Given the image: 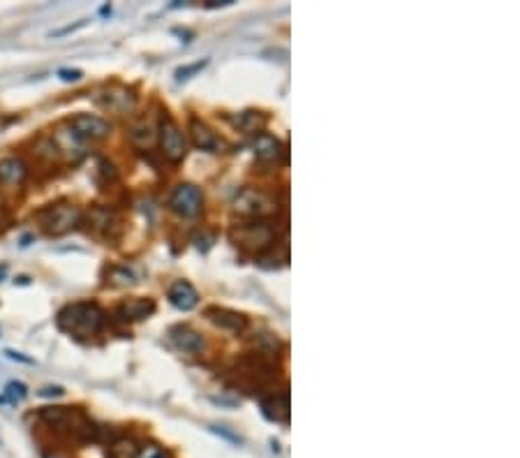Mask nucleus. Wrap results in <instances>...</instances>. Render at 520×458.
<instances>
[{"mask_svg": "<svg viewBox=\"0 0 520 458\" xmlns=\"http://www.w3.org/2000/svg\"><path fill=\"white\" fill-rule=\"evenodd\" d=\"M102 325H105V310L91 301L69 303L58 313V327L76 338L98 336Z\"/></svg>", "mask_w": 520, "mask_h": 458, "instance_id": "nucleus-1", "label": "nucleus"}, {"mask_svg": "<svg viewBox=\"0 0 520 458\" xmlns=\"http://www.w3.org/2000/svg\"><path fill=\"white\" fill-rule=\"evenodd\" d=\"M232 241L246 252L262 255L275 243V229L266 220H248L232 229Z\"/></svg>", "mask_w": 520, "mask_h": 458, "instance_id": "nucleus-2", "label": "nucleus"}, {"mask_svg": "<svg viewBox=\"0 0 520 458\" xmlns=\"http://www.w3.org/2000/svg\"><path fill=\"white\" fill-rule=\"evenodd\" d=\"M84 213L76 204L62 202V204H53V207L44 209L39 213V225L49 236H62L69 234L81 225Z\"/></svg>", "mask_w": 520, "mask_h": 458, "instance_id": "nucleus-3", "label": "nucleus"}, {"mask_svg": "<svg viewBox=\"0 0 520 458\" xmlns=\"http://www.w3.org/2000/svg\"><path fill=\"white\" fill-rule=\"evenodd\" d=\"M157 144H160L162 155L167 157L171 164H178L185 160L187 155V141L185 134L180 132L178 123L164 112L160 116V123H157Z\"/></svg>", "mask_w": 520, "mask_h": 458, "instance_id": "nucleus-4", "label": "nucleus"}, {"mask_svg": "<svg viewBox=\"0 0 520 458\" xmlns=\"http://www.w3.org/2000/svg\"><path fill=\"white\" fill-rule=\"evenodd\" d=\"M275 211H278V204L259 188H246L234 199V213H239L246 220H264L273 216Z\"/></svg>", "mask_w": 520, "mask_h": 458, "instance_id": "nucleus-5", "label": "nucleus"}, {"mask_svg": "<svg viewBox=\"0 0 520 458\" xmlns=\"http://www.w3.org/2000/svg\"><path fill=\"white\" fill-rule=\"evenodd\" d=\"M169 209L180 218H196L204 209V192L194 183H180L169 195Z\"/></svg>", "mask_w": 520, "mask_h": 458, "instance_id": "nucleus-6", "label": "nucleus"}, {"mask_svg": "<svg viewBox=\"0 0 520 458\" xmlns=\"http://www.w3.org/2000/svg\"><path fill=\"white\" fill-rule=\"evenodd\" d=\"M51 139L58 148L60 160H65V162H79L81 157H86V153H88V141L79 137V134L69 128V123L58 125V128L53 130Z\"/></svg>", "mask_w": 520, "mask_h": 458, "instance_id": "nucleus-7", "label": "nucleus"}, {"mask_svg": "<svg viewBox=\"0 0 520 458\" xmlns=\"http://www.w3.org/2000/svg\"><path fill=\"white\" fill-rule=\"evenodd\" d=\"M98 105L107 112L114 114H130L135 112L137 107V96L132 89H125V86H107L98 93Z\"/></svg>", "mask_w": 520, "mask_h": 458, "instance_id": "nucleus-8", "label": "nucleus"}, {"mask_svg": "<svg viewBox=\"0 0 520 458\" xmlns=\"http://www.w3.org/2000/svg\"><path fill=\"white\" fill-rule=\"evenodd\" d=\"M69 128H72L79 137L86 139L91 144V141H100L105 139L109 132H112V125H109L102 116H95V114H76L69 118Z\"/></svg>", "mask_w": 520, "mask_h": 458, "instance_id": "nucleus-9", "label": "nucleus"}, {"mask_svg": "<svg viewBox=\"0 0 520 458\" xmlns=\"http://www.w3.org/2000/svg\"><path fill=\"white\" fill-rule=\"evenodd\" d=\"M28 178V164L19 155H3L0 157V188L17 190Z\"/></svg>", "mask_w": 520, "mask_h": 458, "instance_id": "nucleus-10", "label": "nucleus"}, {"mask_svg": "<svg viewBox=\"0 0 520 458\" xmlns=\"http://www.w3.org/2000/svg\"><path fill=\"white\" fill-rule=\"evenodd\" d=\"M252 151H255L257 160H262V162H266V164L280 162L282 157L287 155L285 144H282V141H280L278 137H273V134H266V132L257 134V137H255Z\"/></svg>", "mask_w": 520, "mask_h": 458, "instance_id": "nucleus-11", "label": "nucleus"}, {"mask_svg": "<svg viewBox=\"0 0 520 458\" xmlns=\"http://www.w3.org/2000/svg\"><path fill=\"white\" fill-rule=\"evenodd\" d=\"M171 336V343L178 347V350H183L187 354H201L206 350V341H204V336L199 331H194L192 327L187 325H178L169 331Z\"/></svg>", "mask_w": 520, "mask_h": 458, "instance_id": "nucleus-12", "label": "nucleus"}, {"mask_svg": "<svg viewBox=\"0 0 520 458\" xmlns=\"http://www.w3.org/2000/svg\"><path fill=\"white\" fill-rule=\"evenodd\" d=\"M190 137L194 141V146L201 148V151L222 153V148H225V141L220 139L206 123H201L199 118H192V121H190Z\"/></svg>", "mask_w": 520, "mask_h": 458, "instance_id": "nucleus-13", "label": "nucleus"}, {"mask_svg": "<svg viewBox=\"0 0 520 458\" xmlns=\"http://www.w3.org/2000/svg\"><path fill=\"white\" fill-rule=\"evenodd\" d=\"M155 313V301L153 299H141V296H135V299H125V301L116 308V315L121 318L123 322H139V320H146L151 318Z\"/></svg>", "mask_w": 520, "mask_h": 458, "instance_id": "nucleus-14", "label": "nucleus"}, {"mask_svg": "<svg viewBox=\"0 0 520 458\" xmlns=\"http://www.w3.org/2000/svg\"><path fill=\"white\" fill-rule=\"evenodd\" d=\"M206 318L213 322L215 327H220V329H227V331H243L248 327V320L243 318L241 313H236V310H229V308H220V306H211V308H206Z\"/></svg>", "mask_w": 520, "mask_h": 458, "instance_id": "nucleus-15", "label": "nucleus"}, {"mask_svg": "<svg viewBox=\"0 0 520 458\" xmlns=\"http://www.w3.org/2000/svg\"><path fill=\"white\" fill-rule=\"evenodd\" d=\"M169 301L178 308V310H192L199 303V294L187 280H176L169 287Z\"/></svg>", "mask_w": 520, "mask_h": 458, "instance_id": "nucleus-16", "label": "nucleus"}, {"mask_svg": "<svg viewBox=\"0 0 520 458\" xmlns=\"http://www.w3.org/2000/svg\"><path fill=\"white\" fill-rule=\"evenodd\" d=\"M262 407L273 421H287V417H289V393H287V389L282 393H271L269 398H264Z\"/></svg>", "mask_w": 520, "mask_h": 458, "instance_id": "nucleus-17", "label": "nucleus"}, {"mask_svg": "<svg viewBox=\"0 0 520 458\" xmlns=\"http://www.w3.org/2000/svg\"><path fill=\"white\" fill-rule=\"evenodd\" d=\"M130 141L137 148H141V151H148V148H153L157 144V128H153V125L146 121H139L137 125H132Z\"/></svg>", "mask_w": 520, "mask_h": 458, "instance_id": "nucleus-18", "label": "nucleus"}, {"mask_svg": "<svg viewBox=\"0 0 520 458\" xmlns=\"http://www.w3.org/2000/svg\"><path fill=\"white\" fill-rule=\"evenodd\" d=\"M266 121H269V118H266L262 112H243V114L236 116L234 125L248 134H262L266 128Z\"/></svg>", "mask_w": 520, "mask_h": 458, "instance_id": "nucleus-19", "label": "nucleus"}, {"mask_svg": "<svg viewBox=\"0 0 520 458\" xmlns=\"http://www.w3.org/2000/svg\"><path fill=\"white\" fill-rule=\"evenodd\" d=\"M137 454H139V445L135 438L123 436L109 445V456L112 458H137Z\"/></svg>", "mask_w": 520, "mask_h": 458, "instance_id": "nucleus-20", "label": "nucleus"}, {"mask_svg": "<svg viewBox=\"0 0 520 458\" xmlns=\"http://www.w3.org/2000/svg\"><path fill=\"white\" fill-rule=\"evenodd\" d=\"M35 155L37 157H42L44 162H60V155H58V148H56V144H53V139L51 137H39L37 141H35Z\"/></svg>", "mask_w": 520, "mask_h": 458, "instance_id": "nucleus-21", "label": "nucleus"}, {"mask_svg": "<svg viewBox=\"0 0 520 458\" xmlns=\"http://www.w3.org/2000/svg\"><path fill=\"white\" fill-rule=\"evenodd\" d=\"M109 282L116 287H132L137 282V275L130 271L128 266H114L109 271Z\"/></svg>", "mask_w": 520, "mask_h": 458, "instance_id": "nucleus-22", "label": "nucleus"}, {"mask_svg": "<svg viewBox=\"0 0 520 458\" xmlns=\"http://www.w3.org/2000/svg\"><path fill=\"white\" fill-rule=\"evenodd\" d=\"M88 220H91V225H93V229H107L109 225H112V211L109 209H93L91 213H88Z\"/></svg>", "mask_w": 520, "mask_h": 458, "instance_id": "nucleus-23", "label": "nucleus"}, {"mask_svg": "<svg viewBox=\"0 0 520 458\" xmlns=\"http://www.w3.org/2000/svg\"><path fill=\"white\" fill-rule=\"evenodd\" d=\"M137 458H171V456L167 449H162L160 445H155V442H148V445L139 447Z\"/></svg>", "mask_w": 520, "mask_h": 458, "instance_id": "nucleus-24", "label": "nucleus"}, {"mask_svg": "<svg viewBox=\"0 0 520 458\" xmlns=\"http://www.w3.org/2000/svg\"><path fill=\"white\" fill-rule=\"evenodd\" d=\"M5 393L10 396L14 403L17 400H23L26 398V393H28V389H26V384H21V382H10L5 386Z\"/></svg>", "mask_w": 520, "mask_h": 458, "instance_id": "nucleus-25", "label": "nucleus"}, {"mask_svg": "<svg viewBox=\"0 0 520 458\" xmlns=\"http://www.w3.org/2000/svg\"><path fill=\"white\" fill-rule=\"evenodd\" d=\"M208 65V60H199V63H194V65H185V67H180L178 72H176V77L178 79H190L192 74H196V72H201L204 67Z\"/></svg>", "mask_w": 520, "mask_h": 458, "instance_id": "nucleus-26", "label": "nucleus"}, {"mask_svg": "<svg viewBox=\"0 0 520 458\" xmlns=\"http://www.w3.org/2000/svg\"><path fill=\"white\" fill-rule=\"evenodd\" d=\"M58 77L62 79V81H79V79L84 77L81 70H60Z\"/></svg>", "mask_w": 520, "mask_h": 458, "instance_id": "nucleus-27", "label": "nucleus"}, {"mask_svg": "<svg viewBox=\"0 0 520 458\" xmlns=\"http://www.w3.org/2000/svg\"><path fill=\"white\" fill-rule=\"evenodd\" d=\"M84 26H86V19H81V21H79V23H74V26H65V28H58V30H53V33H51V37H60V35L74 33V30L84 28Z\"/></svg>", "mask_w": 520, "mask_h": 458, "instance_id": "nucleus-28", "label": "nucleus"}, {"mask_svg": "<svg viewBox=\"0 0 520 458\" xmlns=\"http://www.w3.org/2000/svg\"><path fill=\"white\" fill-rule=\"evenodd\" d=\"M62 393H65V391H62L60 386H44V389L39 391V396L51 398V396H62Z\"/></svg>", "mask_w": 520, "mask_h": 458, "instance_id": "nucleus-29", "label": "nucleus"}, {"mask_svg": "<svg viewBox=\"0 0 520 458\" xmlns=\"http://www.w3.org/2000/svg\"><path fill=\"white\" fill-rule=\"evenodd\" d=\"M3 275H5V266H0V280H3Z\"/></svg>", "mask_w": 520, "mask_h": 458, "instance_id": "nucleus-30", "label": "nucleus"}, {"mask_svg": "<svg viewBox=\"0 0 520 458\" xmlns=\"http://www.w3.org/2000/svg\"><path fill=\"white\" fill-rule=\"evenodd\" d=\"M0 204H3V195H0Z\"/></svg>", "mask_w": 520, "mask_h": 458, "instance_id": "nucleus-31", "label": "nucleus"}]
</instances>
